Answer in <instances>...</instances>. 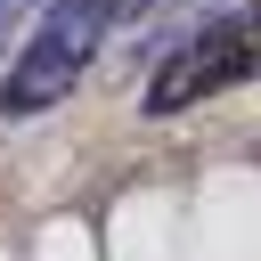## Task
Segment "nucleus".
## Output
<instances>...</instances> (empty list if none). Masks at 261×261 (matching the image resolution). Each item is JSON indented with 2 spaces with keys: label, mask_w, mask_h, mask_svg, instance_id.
I'll return each instance as SVG.
<instances>
[{
  "label": "nucleus",
  "mask_w": 261,
  "mask_h": 261,
  "mask_svg": "<svg viewBox=\"0 0 261 261\" xmlns=\"http://www.w3.org/2000/svg\"><path fill=\"white\" fill-rule=\"evenodd\" d=\"M114 24V8L106 0H49V16H41V33L16 49V65L0 73V114H49L73 82H82V65L98 57V33Z\"/></svg>",
  "instance_id": "obj_1"
},
{
  "label": "nucleus",
  "mask_w": 261,
  "mask_h": 261,
  "mask_svg": "<svg viewBox=\"0 0 261 261\" xmlns=\"http://www.w3.org/2000/svg\"><path fill=\"white\" fill-rule=\"evenodd\" d=\"M253 73H261V0H245V8L212 16L204 33H188V41L155 65V82H147V114H188L196 98L237 90V82H253Z\"/></svg>",
  "instance_id": "obj_2"
},
{
  "label": "nucleus",
  "mask_w": 261,
  "mask_h": 261,
  "mask_svg": "<svg viewBox=\"0 0 261 261\" xmlns=\"http://www.w3.org/2000/svg\"><path fill=\"white\" fill-rule=\"evenodd\" d=\"M106 8H114V16H139V8H155V0H106Z\"/></svg>",
  "instance_id": "obj_3"
},
{
  "label": "nucleus",
  "mask_w": 261,
  "mask_h": 261,
  "mask_svg": "<svg viewBox=\"0 0 261 261\" xmlns=\"http://www.w3.org/2000/svg\"><path fill=\"white\" fill-rule=\"evenodd\" d=\"M24 8H33V0H0V24H16V16H24Z\"/></svg>",
  "instance_id": "obj_4"
}]
</instances>
